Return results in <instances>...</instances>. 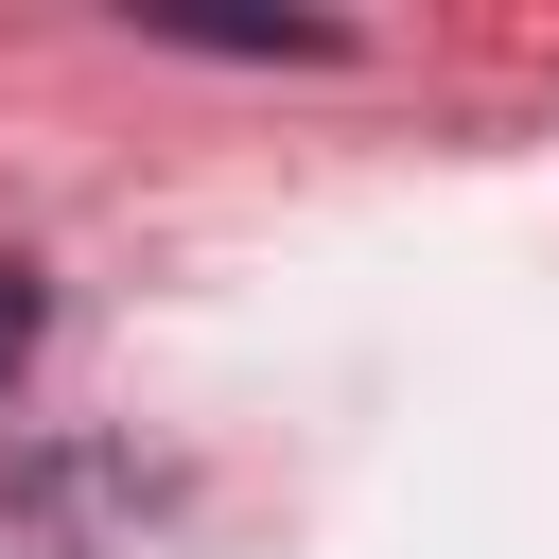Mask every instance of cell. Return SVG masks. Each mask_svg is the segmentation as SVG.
<instances>
[{"instance_id":"obj_1","label":"cell","mask_w":559,"mask_h":559,"mask_svg":"<svg viewBox=\"0 0 559 559\" xmlns=\"http://www.w3.org/2000/svg\"><path fill=\"white\" fill-rule=\"evenodd\" d=\"M157 35H192V52H349L332 17H157Z\"/></svg>"},{"instance_id":"obj_2","label":"cell","mask_w":559,"mask_h":559,"mask_svg":"<svg viewBox=\"0 0 559 559\" xmlns=\"http://www.w3.org/2000/svg\"><path fill=\"white\" fill-rule=\"evenodd\" d=\"M35 332H52V297H35V280H17V262H0V384H17V367H35Z\"/></svg>"}]
</instances>
